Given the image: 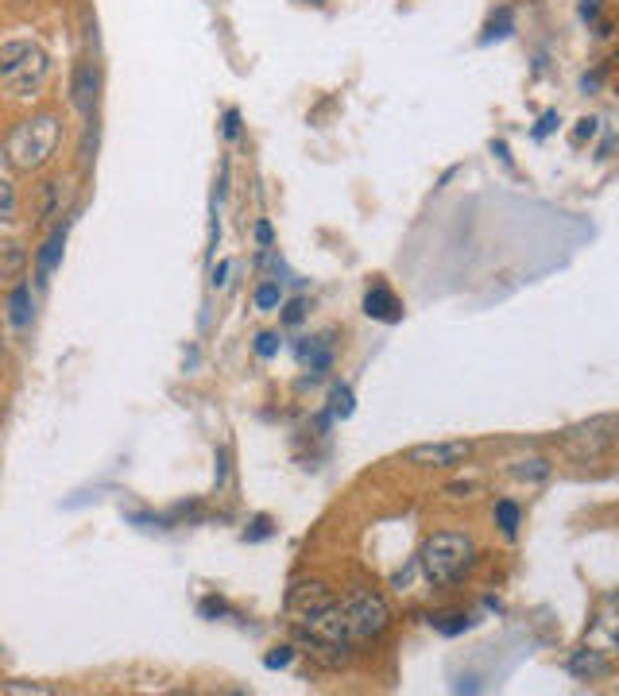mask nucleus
Here are the masks:
<instances>
[{"instance_id":"1","label":"nucleus","mask_w":619,"mask_h":696,"mask_svg":"<svg viewBox=\"0 0 619 696\" xmlns=\"http://www.w3.org/2000/svg\"><path fill=\"white\" fill-rule=\"evenodd\" d=\"M387 623H391V608L380 592H353L345 600H333L314 619L298 623V631L314 646H353V642L380 638Z\"/></svg>"},{"instance_id":"2","label":"nucleus","mask_w":619,"mask_h":696,"mask_svg":"<svg viewBox=\"0 0 619 696\" xmlns=\"http://www.w3.org/2000/svg\"><path fill=\"white\" fill-rule=\"evenodd\" d=\"M59 136H62L59 120L51 113L20 120V124L8 132V140H4V159H8V167H12V171H39V167L55 155Z\"/></svg>"},{"instance_id":"3","label":"nucleus","mask_w":619,"mask_h":696,"mask_svg":"<svg viewBox=\"0 0 619 696\" xmlns=\"http://www.w3.org/2000/svg\"><path fill=\"white\" fill-rule=\"evenodd\" d=\"M51 74V58L31 39H12L0 47V82L12 97H35Z\"/></svg>"},{"instance_id":"4","label":"nucleus","mask_w":619,"mask_h":696,"mask_svg":"<svg viewBox=\"0 0 619 696\" xmlns=\"http://www.w3.org/2000/svg\"><path fill=\"white\" fill-rule=\"evenodd\" d=\"M472 557H476V546L472 538L457 534V530H438L426 538V546L418 553V565L430 584H453L457 577H465L472 569Z\"/></svg>"},{"instance_id":"5","label":"nucleus","mask_w":619,"mask_h":696,"mask_svg":"<svg viewBox=\"0 0 619 696\" xmlns=\"http://www.w3.org/2000/svg\"><path fill=\"white\" fill-rule=\"evenodd\" d=\"M616 437H619L616 414H596L589 422L565 430L561 445H565V453H569L573 461H596V457H604V453L616 445Z\"/></svg>"},{"instance_id":"6","label":"nucleus","mask_w":619,"mask_h":696,"mask_svg":"<svg viewBox=\"0 0 619 696\" xmlns=\"http://www.w3.org/2000/svg\"><path fill=\"white\" fill-rule=\"evenodd\" d=\"M472 457L469 441H434V445H414L407 449V461L418 468H461Z\"/></svg>"},{"instance_id":"7","label":"nucleus","mask_w":619,"mask_h":696,"mask_svg":"<svg viewBox=\"0 0 619 696\" xmlns=\"http://www.w3.org/2000/svg\"><path fill=\"white\" fill-rule=\"evenodd\" d=\"M337 596L325 588L322 580H298L295 588H291V596H287V611H291V619L298 623H306V619H314L318 611H325L333 604Z\"/></svg>"},{"instance_id":"8","label":"nucleus","mask_w":619,"mask_h":696,"mask_svg":"<svg viewBox=\"0 0 619 696\" xmlns=\"http://www.w3.org/2000/svg\"><path fill=\"white\" fill-rule=\"evenodd\" d=\"M565 669L573 673V677H581V681H596V677H608V658H604V650H592V646H581V650H573V658L565 662Z\"/></svg>"},{"instance_id":"9","label":"nucleus","mask_w":619,"mask_h":696,"mask_svg":"<svg viewBox=\"0 0 619 696\" xmlns=\"http://www.w3.org/2000/svg\"><path fill=\"white\" fill-rule=\"evenodd\" d=\"M364 314L391 325V321L403 318V306H399V298H395L387 287H372L368 294H364Z\"/></svg>"},{"instance_id":"10","label":"nucleus","mask_w":619,"mask_h":696,"mask_svg":"<svg viewBox=\"0 0 619 696\" xmlns=\"http://www.w3.org/2000/svg\"><path fill=\"white\" fill-rule=\"evenodd\" d=\"M66 229H70V221H62L59 229L51 232V240L43 244V252H39V260H35V279H39V283H47V279H51V271L59 267V260H62V248H66Z\"/></svg>"},{"instance_id":"11","label":"nucleus","mask_w":619,"mask_h":696,"mask_svg":"<svg viewBox=\"0 0 619 696\" xmlns=\"http://www.w3.org/2000/svg\"><path fill=\"white\" fill-rule=\"evenodd\" d=\"M298 360H302V368H310V372H325V368H329V360H333V348H329V337H314V341H302V345H298Z\"/></svg>"},{"instance_id":"12","label":"nucleus","mask_w":619,"mask_h":696,"mask_svg":"<svg viewBox=\"0 0 619 696\" xmlns=\"http://www.w3.org/2000/svg\"><path fill=\"white\" fill-rule=\"evenodd\" d=\"M31 283H16L12 287V294H8V321L16 325V329H24V325H31Z\"/></svg>"},{"instance_id":"13","label":"nucleus","mask_w":619,"mask_h":696,"mask_svg":"<svg viewBox=\"0 0 619 696\" xmlns=\"http://www.w3.org/2000/svg\"><path fill=\"white\" fill-rule=\"evenodd\" d=\"M93 101H97V70H93V66H82L78 78H74V105L89 116Z\"/></svg>"},{"instance_id":"14","label":"nucleus","mask_w":619,"mask_h":696,"mask_svg":"<svg viewBox=\"0 0 619 696\" xmlns=\"http://www.w3.org/2000/svg\"><path fill=\"white\" fill-rule=\"evenodd\" d=\"M329 410H333V418H341V422H345V418H353V410H356V399H353V387H349V383H337V387H333V395H329Z\"/></svg>"},{"instance_id":"15","label":"nucleus","mask_w":619,"mask_h":696,"mask_svg":"<svg viewBox=\"0 0 619 696\" xmlns=\"http://www.w3.org/2000/svg\"><path fill=\"white\" fill-rule=\"evenodd\" d=\"M469 627H472V619L469 615H461V611L434 619V631H438V635H461V631H469Z\"/></svg>"},{"instance_id":"16","label":"nucleus","mask_w":619,"mask_h":696,"mask_svg":"<svg viewBox=\"0 0 619 696\" xmlns=\"http://www.w3.org/2000/svg\"><path fill=\"white\" fill-rule=\"evenodd\" d=\"M496 522L503 526V534L511 538V534L519 530V507H515L511 499H500V503H496Z\"/></svg>"},{"instance_id":"17","label":"nucleus","mask_w":619,"mask_h":696,"mask_svg":"<svg viewBox=\"0 0 619 696\" xmlns=\"http://www.w3.org/2000/svg\"><path fill=\"white\" fill-rule=\"evenodd\" d=\"M515 476H519V480H546V476H550V464L542 461V457H534V461L519 464Z\"/></svg>"},{"instance_id":"18","label":"nucleus","mask_w":619,"mask_h":696,"mask_svg":"<svg viewBox=\"0 0 619 696\" xmlns=\"http://www.w3.org/2000/svg\"><path fill=\"white\" fill-rule=\"evenodd\" d=\"M279 302H283L279 283H264V287L256 290V306H260V310H279Z\"/></svg>"},{"instance_id":"19","label":"nucleus","mask_w":619,"mask_h":696,"mask_svg":"<svg viewBox=\"0 0 619 696\" xmlns=\"http://www.w3.org/2000/svg\"><path fill=\"white\" fill-rule=\"evenodd\" d=\"M0 198H4V225H12L16 221V186L8 178L0 182Z\"/></svg>"},{"instance_id":"20","label":"nucleus","mask_w":619,"mask_h":696,"mask_svg":"<svg viewBox=\"0 0 619 696\" xmlns=\"http://www.w3.org/2000/svg\"><path fill=\"white\" fill-rule=\"evenodd\" d=\"M291 662H295V650H291V646H279V650H271L264 658L267 669H287Z\"/></svg>"},{"instance_id":"21","label":"nucleus","mask_w":619,"mask_h":696,"mask_svg":"<svg viewBox=\"0 0 619 696\" xmlns=\"http://www.w3.org/2000/svg\"><path fill=\"white\" fill-rule=\"evenodd\" d=\"M256 352H260L264 360H271V356L279 352V333H260V337H256Z\"/></svg>"},{"instance_id":"22","label":"nucleus","mask_w":619,"mask_h":696,"mask_svg":"<svg viewBox=\"0 0 619 696\" xmlns=\"http://www.w3.org/2000/svg\"><path fill=\"white\" fill-rule=\"evenodd\" d=\"M4 252H8V260H4V271H8V275H16V271H20V263H24V248H20V244H8Z\"/></svg>"},{"instance_id":"23","label":"nucleus","mask_w":619,"mask_h":696,"mask_svg":"<svg viewBox=\"0 0 619 696\" xmlns=\"http://www.w3.org/2000/svg\"><path fill=\"white\" fill-rule=\"evenodd\" d=\"M267 534H271V519H264V515H260V519L252 522V530L244 534V542H260V538H267Z\"/></svg>"},{"instance_id":"24","label":"nucleus","mask_w":619,"mask_h":696,"mask_svg":"<svg viewBox=\"0 0 619 696\" xmlns=\"http://www.w3.org/2000/svg\"><path fill=\"white\" fill-rule=\"evenodd\" d=\"M229 271H233V263L229 260L217 263V267H213V287H225V283H229Z\"/></svg>"},{"instance_id":"25","label":"nucleus","mask_w":619,"mask_h":696,"mask_svg":"<svg viewBox=\"0 0 619 696\" xmlns=\"http://www.w3.org/2000/svg\"><path fill=\"white\" fill-rule=\"evenodd\" d=\"M236 132H240V113L229 109V113H225V136H236Z\"/></svg>"},{"instance_id":"26","label":"nucleus","mask_w":619,"mask_h":696,"mask_svg":"<svg viewBox=\"0 0 619 696\" xmlns=\"http://www.w3.org/2000/svg\"><path fill=\"white\" fill-rule=\"evenodd\" d=\"M554 124H558V116H554V113H546V116H542V124H538V128H534V136H538V140H542V136H546V132H550V128H554Z\"/></svg>"},{"instance_id":"27","label":"nucleus","mask_w":619,"mask_h":696,"mask_svg":"<svg viewBox=\"0 0 619 696\" xmlns=\"http://www.w3.org/2000/svg\"><path fill=\"white\" fill-rule=\"evenodd\" d=\"M256 240H260L264 248H271V225H267V221H256Z\"/></svg>"},{"instance_id":"28","label":"nucleus","mask_w":619,"mask_h":696,"mask_svg":"<svg viewBox=\"0 0 619 696\" xmlns=\"http://www.w3.org/2000/svg\"><path fill=\"white\" fill-rule=\"evenodd\" d=\"M585 136H596V120H581V128H577V144H581V140H585Z\"/></svg>"},{"instance_id":"29","label":"nucleus","mask_w":619,"mask_h":696,"mask_svg":"<svg viewBox=\"0 0 619 696\" xmlns=\"http://www.w3.org/2000/svg\"><path fill=\"white\" fill-rule=\"evenodd\" d=\"M581 16H585V20H596V16H600V0H585V4H581Z\"/></svg>"},{"instance_id":"30","label":"nucleus","mask_w":619,"mask_h":696,"mask_svg":"<svg viewBox=\"0 0 619 696\" xmlns=\"http://www.w3.org/2000/svg\"><path fill=\"white\" fill-rule=\"evenodd\" d=\"M283 321H287V325L302 321V302H291V306H287V314H283Z\"/></svg>"},{"instance_id":"31","label":"nucleus","mask_w":619,"mask_h":696,"mask_svg":"<svg viewBox=\"0 0 619 696\" xmlns=\"http://www.w3.org/2000/svg\"><path fill=\"white\" fill-rule=\"evenodd\" d=\"M221 611H225L221 600H206V604H202V615H221Z\"/></svg>"},{"instance_id":"32","label":"nucleus","mask_w":619,"mask_h":696,"mask_svg":"<svg viewBox=\"0 0 619 696\" xmlns=\"http://www.w3.org/2000/svg\"><path fill=\"white\" fill-rule=\"evenodd\" d=\"M310 4H322V0H310Z\"/></svg>"}]
</instances>
